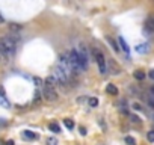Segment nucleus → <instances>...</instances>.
<instances>
[{"label": "nucleus", "mask_w": 154, "mask_h": 145, "mask_svg": "<svg viewBox=\"0 0 154 145\" xmlns=\"http://www.w3.org/2000/svg\"><path fill=\"white\" fill-rule=\"evenodd\" d=\"M67 55H68L70 63H71L73 69H74V74H76V76H79V74L83 71V68H82V65H80V59H79L77 50H71V51H68Z\"/></svg>", "instance_id": "1"}, {"label": "nucleus", "mask_w": 154, "mask_h": 145, "mask_svg": "<svg viewBox=\"0 0 154 145\" xmlns=\"http://www.w3.org/2000/svg\"><path fill=\"white\" fill-rule=\"evenodd\" d=\"M94 56H95V62H97L98 65V69L101 74H106L107 73V62H106V57L103 56V53L97 50V48H94Z\"/></svg>", "instance_id": "2"}, {"label": "nucleus", "mask_w": 154, "mask_h": 145, "mask_svg": "<svg viewBox=\"0 0 154 145\" xmlns=\"http://www.w3.org/2000/svg\"><path fill=\"white\" fill-rule=\"evenodd\" d=\"M42 95H44V98L47 101H56L57 100V92L55 86H51L50 83H44V89H42Z\"/></svg>", "instance_id": "3"}, {"label": "nucleus", "mask_w": 154, "mask_h": 145, "mask_svg": "<svg viewBox=\"0 0 154 145\" xmlns=\"http://www.w3.org/2000/svg\"><path fill=\"white\" fill-rule=\"evenodd\" d=\"M53 77L56 79V82L59 83V85H67L68 82H70V79H68V76L65 74V71L59 67V65H56L55 67V71H53Z\"/></svg>", "instance_id": "4"}, {"label": "nucleus", "mask_w": 154, "mask_h": 145, "mask_svg": "<svg viewBox=\"0 0 154 145\" xmlns=\"http://www.w3.org/2000/svg\"><path fill=\"white\" fill-rule=\"evenodd\" d=\"M77 55H79V59H80V65L83 69H86L88 65H89V59H88V51H86V47L83 44L79 45L77 48Z\"/></svg>", "instance_id": "5"}, {"label": "nucleus", "mask_w": 154, "mask_h": 145, "mask_svg": "<svg viewBox=\"0 0 154 145\" xmlns=\"http://www.w3.org/2000/svg\"><path fill=\"white\" fill-rule=\"evenodd\" d=\"M21 136H23L24 139H27V141H33V139H38V135L30 130H24L23 133H21Z\"/></svg>", "instance_id": "6"}, {"label": "nucleus", "mask_w": 154, "mask_h": 145, "mask_svg": "<svg viewBox=\"0 0 154 145\" xmlns=\"http://www.w3.org/2000/svg\"><path fill=\"white\" fill-rule=\"evenodd\" d=\"M106 92L115 97V95H118V88H116L113 83H107L106 85Z\"/></svg>", "instance_id": "7"}, {"label": "nucleus", "mask_w": 154, "mask_h": 145, "mask_svg": "<svg viewBox=\"0 0 154 145\" xmlns=\"http://www.w3.org/2000/svg\"><path fill=\"white\" fill-rule=\"evenodd\" d=\"M118 42H119V45H121V50H123L124 53H129L130 47H129V44H127V42H125L124 36H118Z\"/></svg>", "instance_id": "8"}, {"label": "nucleus", "mask_w": 154, "mask_h": 145, "mask_svg": "<svg viewBox=\"0 0 154 145\" xmlns=\"http://www.w3.org/2000/svg\"><path fill=\"white\" fill-rule=\"evenodd\" d=\"M107 63L110 65V69H112V73H113V74H119V73H121V68H119L118 65H116V62L113 61V59H109Z\"/></svg>", "instance_id": "9"}, {"label": "nucleus", "mask_w": 154, "mask_h": 145, "mask_svg": "<svg viewBox=\"0 0 154 145\" xmlns=\"http://www.w3.org/2000/svg\"><path fill=\"white\" fill-rule=\"evenodd\" d=\"M0 55H5V56L11 55V50L8 48V45L5 44V41H3V39H0Z\"/></svg>", "instance_id": "10"}, {"label": "nucleus", "mask_w": 154, "mask_h": 145, "mask_svg": "<svg viewBox=\"0 0 154 145\" xmlns=\"http://www.w3.org/2000/svg\"><path fill=\"white\" fill-rule=\"evenodd\" d=\"M106 41H107V42H109V45L113 48V51H116V53H118V51L121 50V48H119V45H118V44H116V42L113 41V38H110V36H106Z\"/></svg>", "instance_id": "11"}, {"label": "nucleus", "mask_w": 154, "mask_h": 145, "mask_svg": "<svg viewBox=\"0 0 154 145\" xmlns=\"http://www.w3.org/2000/svg\"><path fill=\"white\" fill-rule=\"evenodd\" d=\"M145 27H147L148 30H151V32H154V18H153V17H148V18H147Z\"/></svg>", "instance_id": "12"}, {"label": "nucleus", "mask_w": 154, "mask_h": 145, "mask_svg": "<svg viewBox=\"0 0 154 145\" xmlns=\"http://www.w3.org/2000/svg\"><path fill=\"white\" fill-rule=\"evenodd\" d=\"M0 106H3V107H11V104H9V101H8V98L5 97V94H0Z\"/></svg>", "instance_id": "13"}, {"label": "nucleus", "mask_w": 154, "mask_h": 145, "mask_svg": "<svg viewBox=\"0 0 154 145\" xmlns=\"http://www.w3.org/2000/svg\"><path fill=\"white\" fill-rule=\"evenodd\" d=\"M133 76H135L136 80H144L145 79V73L142 71V69H136V71L133 73Z\"/></svg>", "instance_id": "14"}, {"label": "nucleus", "mask_w": 154, "mask_h": 145, "mask_svg": "<svg viewBox=\"0 0 154 145\" xmlns=\"http://www.w3.org/2000/svg\"><path fill=\"white\" fill-rule=\"evenodd\" d=\"M49 128H50L53 133H61V127H59V124H56V122H50Z\"/></svg>", "instance_id": "15"}, {"label": "nucleus", "mask_w": 154, "mask_h": 145, "mask_svg": "<svg viewBox=\"0 0 154 145\" xmlns=\"http://www.w3.org/2000/svg\"><path fill=\"white\" fill-rule=\"evenodd\" d=\"M63 124H65V127L68 128V130H73V128H74V121H73V120H70V118L63 120Z\"/></svg>", "instance_id": "16"}, {"label": "nucleus", "mask_w": 154, "mask_h": 145, "mask_svg": "<svg viewBox=\"0 0 154 145\" xmlns=\"http://www.w3.org/2000/svg\"><path fill=\"white\" fill-rule=\"evenodd\" d=\"M136 51H137V53H147V51H148V44H144V45L139 44V45L136 47Z\"/></svg>", "instance_id": "17"}, {"label": "nucleus", "mask_w": 154, "mask_h": 145, "mask_svg": "<svg viewBox=\"0 0 154 145\" xmlns=\"http://www.w3.org/2000/svg\"><path fill=\"white\" fill-rule=\"evenodd\" d=\"M89 106H91V107H97L98 106V98L91 97V98H89Z\"/></svg>", "instance_id": "18"}, {"label": "nucleus", "mask_w": 154, "mask_h": 145, "mask_svg": "<svg viewBox=\"0 0 154 145\" xmlns=\"http://www.w3.org/2000/svg\"><path fill=\"white\" fill-rule=\"evenodd\" d=\"M125 144L127 145H136V139L131 136H125Z\"/></svg>", "instance_id": "19"}, {"label": "nucleus", "mask_w": 154, "mask_h": 145, "mask_svg": "<svg viewBox=\"0 0 154 145\" xmlns=\"http://www.w3.org/2000/svg\"><path fill=\"white\" fill-rule=\"evenodd\" d=\"M130 120H131V121H133V122H135V124H139V122H141V118H139V116H137V115H133V114H131V115H130Z\"/></svg>", "instance_id": "20"}, {"label": "nucleus", "mask_w": 154, "mask_h": 145, "mask_svg": "<svg viewBox=\"0 0 154 145\" xmlns=\"http://www.w3.org/2000/svg\"><path fill=\"white\" fill-rule=\"evenodd\" d=\"M147 139L150 142H154V130H150V132L147 133Z\"/></svg>", "instance_id": "21"}, {"label": "nucleus", "mask_w": 154, "mask_h": 145, "mask_svg": "<svg viewBox=\"0 0 154 145\" xmlns=\"http://www.w3.org/2000/svg\"><path fill=\"white\" fill-rule=\"evenodd\" d=\"M47 145H57V139L56 138H49L47 139Z\"/></svg>", "instance_id": "22"}, {"label": "nucleus", "mask_w": 154, "mask_h": 145, "mask_svg": "<svg viewBox=\"0 0 154 145\" xmlns=\"http://www.w3.org/2000/svg\"><path fill=\"white\" fill-rule=\"evenodd\" d=\"M9 29H11V30H15V32H17V30H20V29H21V26L15 24V23H11V24H9Z\"/></svg>", "instance_id": "23"}, {"label": "nucleus", "mask_w": 154, "mask_h": 145, "mask_svg": "<svg viewBox=\"0 0 154 145\" xmlns=\"http://www.w3.org/2000/svg\"><path fill=\"white\" fill-rule=\"evenodd\" d=\"M133 109L137 110V112H144V107H142L139 103H133Z\"/></svg>", "instance_id": "24"}, {"label": "nucleus", "mask_w": 154, "mask_h": 145, "mask_svg": "<svg viewBox=\"0 0 154 145\" xmlns=\"http://www.w3.org/2000/svg\"><path fill=\"white\" fill-rule=\"evenodd\" d=\"M33 82H35L36 86H41V85H42V80H41L39 77H35V79H33Z\"/></svg>", "instance_id": "25"}, {"label": "nucleus", "mask_w": 154, "mask_h": 145, "mask_svg": "<svg viewBox=\"0 0 154 145\" xmlns=\"http://www.w3.org/2000/svg\"><path fill=\"white\" fill-rule=\"evenodd\" d=\"M119 110H121V114L129 115V110H127V107H125V106H121V107H119Z\"/></svg>", "instance_id": "26"}, {"label": "nucleus", "mask_w": 154, "mask_h": 145, "mask_svg": "<svg viewBox=\"0 0 154 145\" xmlns=\"http://www.w3.org/2000/svg\"><path fill=\"white\" fill-rule=\"evenodd\" d=\"M79 132H80V135H82V136L86 135V128H85V127H80V128H79Z\"/></svg>", "instance_id": "27"}, {"label": "nucleus", "mask_w": 154, "mask_h": 145, "mask_svg": "<svg viewBox=\"0 0 154 145\" xmlns=\"http://www.w3.org/2000/svg\"><path fill=\"white\" fill-rule=\"evenodd\" d=\"M148 76H150V79H151V80H154V69H151V71L148 73Z\"/></svg>", "instance_id": "28"}, {"label": "nucleus", "mask_w": 154, "mask_h": 145, "mask_svg": "<svg viewBox=\"0 0 154 145\" xmlns=\"http://www.w3.org/2000/svg\"><path fill=\"white\" fill-rule=\"evenodd\" d=\"M0 62H2V55H0Z\"/></svg>", "instance_id": "29"}]
</instances>
